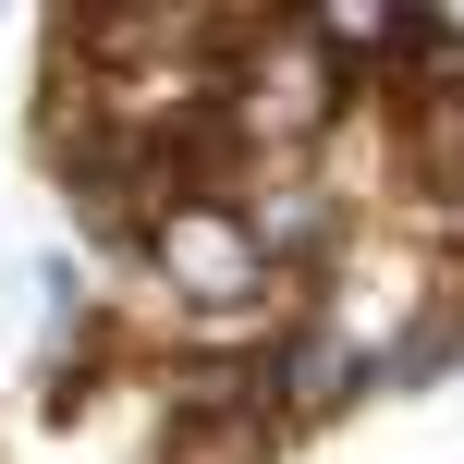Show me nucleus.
Segmentation results:
<instances>
[{
    "instance_id": "4",
    "label": "nucleus",
    "mask_w": 464,
    "mask_h": 464,
    "mask_svg": "<svg viewBox=\"0 0 464 464\" xmlns=\"http://www.w3.org/2000/svg\"><path fill=\"white\" fill-rule=\"evenodd\" d=\"M379 379H367V354H343L318 318H294L281 330V354H269V416L281 428H330V416H354Z\"/></svg>"
},
{
    "instance_id": "2",
    "label": "nucleus",
    "mask_w": 464,
    "mask_h": 464,
    "mask_svg": "<svg viewBox=\"0 0 464 464\" xmlns=\"http://www.w3.org/2000/svg\"><path fill=\"white\" fill-rule=\"evenodd\" d=\"M440 281H452V256L428 245V232H403V220H354L343 245H330V269L305 281V318H318L343 354H367V379H379L403 343H416V318L440 305Z\"/></svg>"
},
{
    "instance_id": "5",
    "label": "nucleus",
    "mask_w": 464,
    "mask_h": 464,
    "mask_svg": "<svg viewBox=\"0 0 464 464\" xmlns=\"http://www.w3.org/2000/svg\"><path fill=\"white\" fill-rule=\"evenodd\" d=\"M281 440L294 428L256 403V416H160V440H147V464H281Z\"/></svg>"
},
{
    "instance_id": "1",
    "label": "nucleus",
    "mask_w": 464,
    "mask_h": 464,
    "mask_svg": "<svg viewBox=\"0 0 464 464\" xmlns=\"http://www.w3.org/2000/svg\"><path fill=\"white\" fill-rule=\"evenodd\" d=\"M343 111H354V62L318 24L305 13H245V37H232V62H220L232 160H318Z\"/></svg>"
},
{
    "instance_id": "3",
    "label": "nucleus",
    "mask_w": 464,
    "mask_h": 464,
    "mask_svg": "<svg viewBox=\"0 0 464 464\" xmlns=\"http://www.w3.org/2000/svg\"><path fill=\"white\" fill-rule=\"evenodd\" d=\"M269 245L245 232V208L232 196H184V208H160V232H147V294L171 305V318H245V305H269Z\"/></svg>"
}]
</instances>
